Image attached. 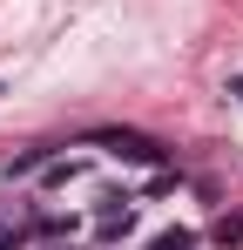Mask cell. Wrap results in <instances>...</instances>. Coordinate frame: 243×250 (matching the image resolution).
<instances>
[{
	"label": "cell",
	"instance_id": "6da1fadb",
	"mask_svg": "<svg viewBox=\"0 0 243 250\" xmlns=\"http://www.w3.org/2000/svg\"><path fill=\"white\" fill-rule=\"evenodd\" d=\"M95 149L128 156V163H162V149L149 142V135H135V128H101V135H95Z\"/></svg>",
	"mask_w": 243,
	"mask_h": 250
},
{
	"label": "cell",
	"instance_id": "7a4b0ae2",
	"mask_svg": "<svg viewBox=\"0 0 243 250\" xmlns=\"http://www.w3.org/2000/svg\"><path fill=\"white\" fill-rule=\"evenodd\" d=\"M128 216H135L128 196H101V216H95V223H101V237H122V230H128Z\"/></svg>",
	"mask_w": 243,
	"mask_h": 250
},
{
	"label": "cell",
	"instance_id": "3957f363",
	"mask_svg": "<svg viewBox=\"0 0 243 250\" xmlns=\"http://www.w3.org/2000/svg\"><path fill=\"white\" fill-rule=\"evenodd\" d=\"M149 250H196V237H189V230H162Z\"/></svg>",
	"mask_w": 243,
	"mask_h": 250
},
{
	"label": "cell",
	"instance_id": "277c9868",
	"mask_svg": "<svg viewBox=\"0 0 243 250\" xmlns=\"http://www.w3.org/2000/svg\"><path fill=\"white\" fill-rule=\"evenodd\" d=\"M230 95H243V75H237V82H230Z\"/></svg>",
	"mask_w": 243,
	"mask_h": 250
}]
</instances>
